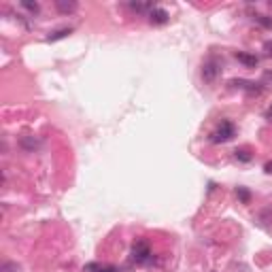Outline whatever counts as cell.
<instances>
[{
  "label": "cell",
  "instance_id": "10",
  "mask_svg": "<svg viewBox=\"0 0 272 272\" xmlns=\"http://www.w3.org/2000/svg\"><path fill=\"white\" fill-rule=\"evenodd\" d=\"M70 32H73V28H60V30H55V32H51L49 36H47V41L49 43H53V41H60V38H66Z\"/></svg>",
  "mask_w": 272,
  "mask_h": 272
},
{
  "label": "cell",
  "instance_id": "16",
  "mask_svg": "<svg viewBox=\"0 0 272 272\" xmlns=\"http://www.w3.org/2000/svg\"><path fill=\"white\" fill-rule=\"evenodd\" d=\"M264 51H266L268 58H272V41H266V43H264Z\"/></svg>",
  "mask_w": 272,
  "mask_h": 272
},
{
  "label": "cell",
  "instance_id": "1",
  "mask_svg": "<svg viewBox=\"0 0 272 272\" xmlns=\"http://www.w3.org/2000/svg\"><path fill=\"white\" fill-rule=\"evenodd\" d=\"M130 258H132L134 264H138V266H147V264H151V260H153V253H151L149 243H145V241H136V243L132 245Z\"/></svg>",
  "mask_w": 272,
  "mask_h": 272
},
{
  "label": "cell",
  "instance_id": "17",
  "mask_svg": "<svg viewBox=\"0 0 272 272\" xmlns=\"http://www.w3.org/2000/svg\"><path fill=\"white\" fill-rule=\"evenodd\" d=\"M264 170H266L268 174H272V159H270V162H266V166H264Z\"/></svg>",
  "mask_w": 272,
  "mask_h": 272
},
{
  "label": "cell",
  "instance_id": "20",
  "mask_svg": "<svg viewBox=\"0 0 272 272\" xmlns=\"http://www.w3.org/2000/svg\"><path fill=\"white\" fill-rule=\"evenodd\" d=\"M264 79H266V81H272V73H266V75H264Z\"/></svg>",
  "mask_w": 272,
  "mask_h": 272
},
{
  "label": "cell",
  "instance_id": "5",
  "mask_svg": "<svg viewBox=\"0 0 272 272\" xmlns=\"http://www.w3.org/2000/svg\"><path fill=\"white\" fill-rule=\"evenodd\" d=\"M147 17H149V21L153 23V26H164V23L170 21V15H168V11L162 9V6H153V11H151Z\"/></svg>",
  "mask_w": 272,
  "mask_h": 272
},
{
  "label": "cell",
  "instance_id": "11",
  "mask_svg": "<svg viewBox=\"0 0 272 272\" xmlns=\"http://www.w3.org/2000/svg\"><path fill=\"white\" fill-rule=\"evenodd\" d=\"M251 17H253V21H258L260 26H264V28H272V17H266V15H262V13H253Z\"/></svg>",
  "mask_w": 272,
  "mask_h": 272
},
{
  "label": "cell",
  "instance_id": "2",
  "mask_svg": "<svg viewBox=\"0 0 272 272\" xmlns=\"http://www.w3.org/2000/svg\"><path fill=\"white\" fill-rule=\"evenodd\" d=\"M236 134V128L232 122H221V126L217 128V130H213L211 134V142H215V145H219V142H228L234 138Z\"/></svg>",
  "mask_w": 272,
  "mask_h": 272
},
{
  "label": "cell",
  "instance_id": "19",
  "mask_svg": "<svg viewBox=\"0 0 272 272\" xmlns=\"http://www.w3.org/2000/svg\"><path fill=\"white\" fill-rule=\"evenodd\" d=\"M102 272H117L113 266H105V268H102Z\"/></svg>",
  "mask_w": 272,
  "mask_h": 272
},
{
  "label": "cell",
  "instance_id": "13",
  "mask_svg": "<svg viewBox=\"0 0 272 272\" xmlns=\"http://www.w3.org/2000/svg\"><path fill=\"white\" fill-rule=\"evenodd\" d=\"M236 194H238V198H241L245 204H249V200H251L249 191H247V189H243V187H238V189H236Z\"/></svg>",
  "mask_w": 272,
  "mask_h": 272
},
{
  "label": "cell",
  "instance_id": "4",
  "mask_svg": "<svg viewBox=\"0 0 272 272\" xmlns=\"http://www.w3.org/2000/svg\"><path fill=\"white\" fill-rule=\"evenodd\" d=\"M230 85L234 90H243V92H249V94H262L264 87L260 83H253V81H247V79H232Z\"/></svg>",
  "mask_w": 272,
  "mask_h": 272
},
{
  "label": "cell",
  "instance_id": "8",
  "mask_svg": "<svg viewBox=\"0 0 272 272\" xmlns=\"http://www.w3.org/2000/svg\"><path fill=\"white\" fill-rule=\"evenodd\" d=\"M128 6H130L134 13H145V15H149L151 11H153V4L151 2H130Z\"/></svg>",
  "mask_w": 272,
  "mask_h": 272
},
{
  "label": "cell",
  "instance_id": "3",
  "mask_svg": "<svg viewBox=\"0 0 272 272\" xmlns=\"http://www.w3.org/2000/svg\"><path fill=\"white\" fill-rule=\"evenodd\" d=\"M221 75V62L217 58H209L202 64V79L206 83H215Z\"/></svg>",
  "mask_w": 272,
  "mask_h": 272
},
{
  "label": "cell",
  "instance_id": "12",
  "mask_svg": "<svg viewBox=\"0 0 272 272\" xmlns=\"http://www.w3.org/2000/svg\"><path fill=\"white\" fill-rule=\"evenodd\" d=\"M0 272H19V266H17V264H13V262H4L2 268H0Z\"/></svg>",
  "mask_w": 272,
  "mask_h": 272
},
{
  "label": "cell",
  "instance_id": "15",
  "mask_svg": "<svg viewBox=\"0 0 272 272\" xmlns=\"http://www.w3.org/2000/svg\"><path fill=\"white\" fill-rule=\"evenodd\" d=\"M21 6H23V9H28V11H32V13H38V4L36 2H28V0H23Z\"/></svg>",
  "mask_w": 272,
  "mask_h": 272
},
{
  "label": "cell",
  "instance_id": "7",
  "mask_svg": "<svg viewBox=\"0 0 272 272\" xmlns=\"http://www.w3.org/2000/svg\"><path fill=\"white\" fill-rule=\"evenodd\" d=\"M55 6H58V11L64 13V15H70L77 11V2L75 0H55Z\"/></svg>",
  "mask_w": 272,
  "mask_h": 272
},
{
  "label": "cell",
  "instance_id": "9",
  "mask_svg": "<svg viewBox=\"0 0 272 272\" xmlns=\"http://www.w3.org/2000/svg\"><path fill=\"white\" fill-rule=\"evenodd\" d=\"M234 157L238 159V162H251V159H253V155H251V149L249 147H241V149H236L234 151Z\"/></svg>",
  "mask_w": 272,
  "mask_h": 272
},
{
  "label": "cell",
  "instance_id": "18",
  "mask_svg": "<svg viewBox=\"0 0 272 272\" xmlns=\"http://www.w3.org/2000/svg\"><path fill=\"white\" fill-rule=\"evenodd\" d=\"M266 119H268V122H272V107L266 111Z\"/></svg>",
  "mask_w": 272,
  "mask_h": 272
},
{
  "label": "cell",
  "instance_id": "6",
  "mask_svg": "<svg viewBox=\"0 0 272 272\" xmlns=\"http://www.w3.org/2000/svg\"><path fill=\"white\" fill-rule=\"evenodd\" d=\"M234 58L241 62V64H245L247 68H255L260 64V58L258 55H253V53H247V51H236L234 53Z\"/></svg>",
  "mask_w": 272,
  "mask_h": 272
},
{
  "label": "cell",
  "instance_id": "14",
  "mask_svg": "<svg viewBox=\"0 0 272 272\" xmlns=\"http://www.w3.org/2000/svg\"><path fill=\"white\" fill-rule=\"evenodd\" d=\"M102 268H105V266H100V264L92 262V264H87V266L83 268V272H102Z\"/></svg>",
  "mask_w": 272,
  "mask_h": 272
}]
</instances>
